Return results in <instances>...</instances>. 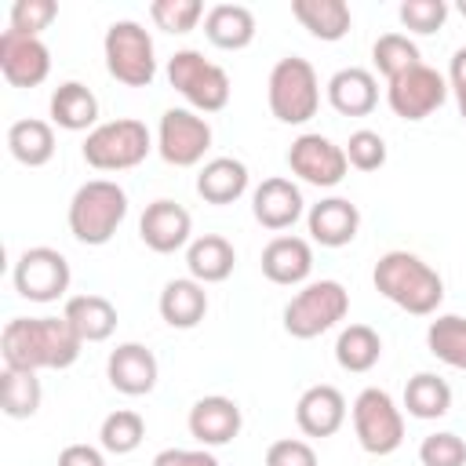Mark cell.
Returning <instances> with one entry per match:
<instances>
[{
  "mask_svg": "<svg viewBox=\"0 0 466 466\" xmlns=\"http://www.w3.org/2000/svg\"><path fill=\"white\" fill-rule=\"evenodd\" d=\"M84 342L66 317H11L0 331L4 368L62 371L76 364Z\"/></svg>",
  "mask_w": 466,
  "mask_h": 466,
  "instance_id": "6da1fadb",
  "label": "cell"
},
{
  "mask_svg": "<svg viewBox=\"0 0 466 466\" xmlns=\"http://www.w3.org/2000/svg\"><path fill=\"white\" fill-rule=\"evenodd\" d=\"M371 284L382 299H390L397 309H404L411 317H433L444 302L441 273L430 262H422L415 251H404V248H393L375 262Z\"/></svg>",
  "mask_w": 466,
  "mask_h": 466,
  "instance_id": "7a4b0ae2",
  "label": "cell"
},
{
  "mask_svg": "<svg viewBox=\"0 0 466 466\" xmlns=\"http://www.w3.org/2000/svg\"><path fill=\"white\" fill-rule=\"evenodd\" d=\"M124 218H127V193L113 178H91V182H84L73 193L69 211H66L69 233L80 244H87V248L109 244Z\"/></svg>",
  "mask_w": 466,
  "mask_h": 466,
  "instance_id": "3957f363",
  "label": "cell"
},
{
  "mask_svg": "<svg viewBox=\"0 0 466 466\" xmlns=\"http://www.w3.org/2000/svg\"><path fill=\"white\" fill-rule=\"evenodd\" d=\"M153 149H157V142H153L149 127L135 116H116V120L98 124L95 131H87V138L80 146L84 164L95 171H131Z\"/></svg>",
  "mask_w": 466,
  "mask_h": 466,
  "instance_id": "277c9868",
  "label": "cell"
},
{
  "mask_svg": "<svg viewBox=\"0 0 466 466\" xmlns=\"http://www.w3.org/2000/svg\"><path fill=\"white\" fill-rule=\"evenodd\" d=\"M266 102H269V113L280 124H295L299 127V124L313 120L317 109H320V80H317V69L302 55L280 58L269 69Z\"/></svg>",
  "mask_w": 466,
  "mask_h": 466,
  "instance_id": "5b68a950",
  "label": "cell"
},
{
  "mask_svg": "<svg viewBox=\"0 0 466 466\" xmlns=\"http://www.w3.org/2000/svg\"><path fill=\"white\" fill-rule=\"evenodd\" d=\"M102 55H106L109 76L116 84H124V87H149L157 80V47H153V36L135 18H120V22H113L106 29Z\"/></svg>",
  "mask_w": 466,
  "mask_h": 466,
  "instance_id": "8992f818",
  "label": "cell"
},
{
  "mask_svg": "<svg viewBox=\"0 0 466 466\" xmlns=\"http://www.w3.org/2000/svg\"><path fill=\"white\" fill-rule=\"evenodd\" d=\"M167 84L189 102L193 113H222L229 106V73L204 58L197 47H182L167 58Z\"/></svg>",
  "mask_w": 466,
  "mask_h": 466,
  "instance_id": "52a82bcc",
  "label": "cell"
},
{
  "mask_svg": "<svg viewBox=\"0 0 466 466\" xmlns=\"http://www.w3.org/2000/svg\"><path fill=\"white\" fill-rule=\"evenodd\" d=\"M350 313V291L339 280H309L284 306V331L291 339H317Z\"/></svg>",
  "mask_w": 466,
  "mask_h": 466,
  "instance_id": "ba28073f",
  "label": "cell"
},
{
  "mask_svg": "<svg viewBox=\"0 0 466 466\" xmlns=\"http://www.w3.org/2000/svg\"><path fill=\"white\" fill-rule=\"evenodd\" d=\"M350 419H353V433H357V444L368 451V455H393L400 444H404V411L397 408V400L379 390V386H368L353 397V408H350Z\"/></svg>",
  "mask_w": 466,
  "mask_h": 466,
  "instance_id": "9c48e42d",
  "label": "cell"
},
{
  "mask_svg": "<svg viewBox=\"0 0 466 466\" xmlns=\"http://www.w3.org/2000/svg\"><path fill=\"white\" fill-rule=\"evenodd\" d=\"M69 258L47 244L25 248L11 269V284L25 302H58L69 291Z\"/></svg>",
  "mask_w": 466,
  "mask_h": 466,
  "instance_id": "30bf717a",
  "label": "cell"
},
{
  "mask_svg": "<svg viewBox=\"0 0 466 466\" xmlns=\"http://www.w3.org/2000/svg\"><path fill=\"white\" fill-rule=\"evenodd\" d=\"M208 149H211V124L200 113H193L186 106L164 109V116L157 124V153L164 164L197 167Z\"/></svg>",
  "mask_w": 466,
  "mask_h": 466,
  "instance_id": "8fae6325",
  "label": "cell"
},
{
  "mask_svg": "<svg viewBox=\"0 0 466 466\" xmlns=\"http://www.w3.org/2000/svg\"><path fill=\"white\" fill-rule=\"evenodd\" d=\"M448 95H451L448 76L426 62L411 66L408 73H400L386 84V102H390L393 116H400V120H426L430 113H437L448 102Z\"/></svg>",
  "mask_w": 466,
  "mask_h": 466,
  "instance_id": "7c38bea8",
  "label": "cell"
},
{
  "mask_svg": "<svg viewBox=\"0 0 466 466\" xmlns=\"http://www.w3.org/2000/svg\"><path fill=\"white\" fill-rule=\"evenodd\" d=\"M288 167L295 178H302L306 186H317V189H335L350 175L346 149L335 146L328 135H317V131H306L291 142Z\"/></svg>",
  "mask_w": 466,
  "mask_h": 466,
  "instance_id": "4fadbf2b",
  "label": "cell"
},
{
  "mask_svg": "<svg viewBox=\"0 0 466 466\" xmlns=\"http://www.w3.org/2000/svg\"><path fill=\"white\" fill-rule=\"evenodd\" d=\"M0 73L11 87H40L51 76V51L40 36H22L15 29L0 33Z\"/></svg>",
  "mask_w": 466,
  "mask_h": 466,
  "instance_id": "5bb4252c",
  "label": "cell"
},
{
  "mask_svg": "<svg viewBox=\"0 0 466 466\" xmlns=\"http://www.w3.org/2000/svg\"><path fill=\"white\" fill-rule=\"evenodd\" d=\"M138 237L149 251L175 255V251L189 248V240H193V215L182 204L160 197V200L146 204V211L138 218Z\"/></svg>",
  "mask_w": 466,
  "mask_h": 466,
  "instance_id": "9a60e30c",
  "label": "cell"
},
{
  "mask_svg": "<svg viewBox=\"0 0 466 466\" xmlns=\"http://www.w3.org/2000/svg\"><path fill=\"white\" fill-rule=\"evenodd\" d=\"M189 437L200 444V448H222L229 441H237L240 426H244V415H240V404L226 393H208L200 397L193 408H189Z\"/></svg>",
  "mask_w": 466,
  "mask_h": 466,
  "instance_id": "2e32d148",
  "label": "cell"
},
{
  "mask_svg": "<svg viewBox=\"0 0 466 466\" xmlns=\"http://www.w3.org/2000/svg\"><path fill=\"white\" fill-rule=\"evenodd\" d=\"M106 379L124 397H146V393H153V386L160 379V364H157V357H153L149 346H142V342H120L106 357Z\"/></svg>",
  "mask_w": 466,
  "mask_h": 466,
  "instance_id": "e0dca14e",
  "label": "cell"
},
{
  "mask_svg": "<svg viewBox=\"0 0 466 466\" xmlns=\"http://www.w3.org/2000/svg\"><path fill=\"white\" fill-rule=\"evenodd\" d=\"M306 211V200H302V189L291 182V178H262L251 193V215L262 229H273V233H284L291 229Z\"/></svg>",
  "mask_w": 466,
  "mask_h": 466,
  "instance_id": "ac0fdd59",
  "label": "cell"
},
{
  "mask_svg": "<svg viewBox=\"0 0 466 466\" xmlns=\"http://www.w3.org/2000/svg\"><path fill=\"white\" fill-rule=\"evenodd\" d=\"M258 266H262V277L269 284H280V288L309 284V273H313V244L302 240V237L280 233V237H273L262 248Z\"/></svg>",
  "mask_w": 466,
  "mask_h": 466,
  "instance_id": "d6986e66",
  "label": "cell"
},
{
  "mask_svg": "<svg viewBox=\"0 0 466 466\" xmlns=\"http://www.w3.org/2000/svg\"><path fill=\"white\" fill-rule=\"evenodd\" d=\"M306 229L320 248H346L360 233V211L346 197H324L306 211Z\"/></svg>",
  "mask_w": 466,
  "mask_h": 466,
  "instance_id": "ffe728a7",
  "label": "cell"
},
{
  "mask_svg": "<svg viewBox=\"0 0 466 466\" xmlns=\"http://www.w3.org/2000/svg\"><path fill=\"white\" fill-rule=\"evenodd\" d=\"M346 397L328 386V382H317L309 390H302V397L295 400V426L306 433V437H331L342 430L346 422Z\"/></svg>",
  "mask_w": 466,
  "mask_h": 466,
  "instance_id": "44dd1931",
  "label": "cell"
},
{
  "mask_svg": "<svg viewBox=\"0 0 466 466\" xmlns=\"http://www.w3.org/2000/svg\"><path fill=\"white\" fill-rule=\"evenodd\" d=\"M324 95L339 116H368L379 106V80L371 69L346 66V69L331 73V80L324 84Z\"/></svg>",
  "mask_w": 466,
  "mask_h": 466,
  "instance_id": "7402d4cb",
  "label": "cell"
},
{
  "mask_svg": "<svg viewBox=\"0 0 466 466\" xmlns=\"http://www.w3.org/2000/svg\"><path fill=\"white\" fill-rule=\"evenodd\" d=\"M248 164L237 160V157H211L204 160V167L197 171V197L215 204V208H226L233 200H240L248 193Z\"/></svg>",
  "mask_w": 466,
  "mask_h": 466,
  "instance_id": "603a6c76",
  "label": "cell"
},
{
  "mask_svg": "<svg viewBox=\"0 0 466 466\" xmlns=\"http://www.w3.org/2000/svg\"><path fill=\"white\" fill-rule=\"evenodd\" d=\"M157 309H160V320L167 328H178V331H189L204 320L208 313V291L200 280L193 277H175L164 284L160 299H157Z\"/></svg>",
  "mask_w": 466,
  "mask_h": 466,
  "instance_id": "cb8c5ba5",
  "label": "cell"
},
{
  "mask_svg": "<svg viewBox=\"0 0 466 466\" xmlns=\"http://www.w3.org/2000/svg\"><path fill=\"white\" fill-rule=\"evenodd\" d=\"M47 113H51V124L62 127V131H95L98 127V98L80 80L58 84L51 91Z\"/></svg>",
  "mask_w": 466,
  "mask_h": 466,
  "instance_id": "d4e9b609",
  "label": "cell"
},
{
  "mask_svg": "<svg viewBox=\"0 0 466 466\" xmlns=\"http://www.w3.org/2000/svg\"><path fill=\"white\" fill-rule=\"evenodd\" d=\"M233 266H237V251H233V244H229L226 237H218V233L193 237L189 248H186V269H189V277L200 280V284H222V280H229Z\"/></svg>",
  "mask_w": 466,
  "mask_h": 466,
  "instance_id": "484cf974",
  "label": "cell"
},
{
  "mask_svg": "<svg viewBox=\"0 0 466 466\" xmlns=\"http://www.w3.org/2000/svg\"><path fill=\"white\" fill-rule=\"evenodd\" d=\"M291 15L313 40H324V44L342 40L353 25L346 0H291Z\"/></svg>",
  "mask_w": 466,
  "mask_h": 466,
  "instance_id": "4316f807",
  "label": "cell"
},
{
  "mask_svg": "<svg viewBox=\"0 0 466 466\" xmlns=\"http://www.w3.org/2000/svg\"><path fill=\"white\" fill-rule=\"evenodd\" d=\"M204 36L218 51H244L255 40V15L244 4H215L204 15Z\"/></svg>",
  "mask_w": 466,
  "mask_h": 466,
  "instance_id": "83f0119b",
  "label": "cell"
},
{
  "mask_svg": "<svg viewBox=\"0 0 466 466\" xmlns=\"http://www.w3.org/2000/svg\"><path fill=\"white\" fill-rule=\"evenodd\" d=\"M62 317L73 324L80 342H106L116 331V306L106 295H73L66 299Z\"/></svg>",
  "mask_w": 466,
  "mask_h": 466,
  "instance_id": "f1b7e54d",
  "label": "cell"
},
{
  "mask_svg": "<svg viewBox=\"0 0 466 466\" xmlns=\"http://www.w3.org/2000/svg\"><path fill=\"white\" fill-rule=\"evenodd\" d=\"M7 149L25 167H44L55 157V124L25 116L7 127Z\"/></svg>",
  "mask_w": 466,
  "mask_h": 466,
  "instance_id": "f546056e",
  "label": "cell"
},
{
  "mask_svg": "<svg viewBox=\"0 0 466 466\" xmlns=\"http://www.w3.org/2000/svg\"><path fill=\"white\" fill-rule=\"evenodd\" d=\"M335 360L350 375H364L382 360V339L371 324H346L335 339Z\"/></svg>",
  "mask_w": 466,
  "mask_h": 466,
  "instance_id": "4dcf8cb0",
  "label": "cell"
},
{
  "mask_svg": "<svg viewBox=\"0 0 466 466\" xmlns=\"http://www.w3.org/2000/svg\"><path fill=\"white\" fill-rule=\"evenodd\" d=\"M404 411L422 422L444 419L451 411V386L437 371H415L404 386Z\"/></svg>",
  "mask_w": 466,
  "mask_h": 466,
  "instance_id": "1f68e13d",
  "label": "cell"
},
{
  "mask_svg": "<svg viewBox=\"0 0 466 466\" xmlns=\"http://www.w3.org/2000/svg\"><path fill=\"white\" fill-rule=\"evenodd\" d=\"M40 371H22V368H4L0 375V411L7 419H33L40 411L44 390H40Z\"/></svg>",
  "mask_w": 466,
  "mask_h": 466,
  "instance_id": "d6a6232c",
  "label": "cell"
},
{
  "mask_svg": "<svg viewBox=\"0 0 466 466\" xmlns=\"http://www.w3.org/2000/svg\"><path fill=\"white\" fill-rule=\"evenodd\" d=\"M426 350L455 368V371H466V317L459 313H437L426 328Z\"/></svg>",
  "mask_w": 466,
  "mask_h": 466,
  "instance_id": "836d02e7",
  "label": "cell"
},
{
  "mask_svg": "<svg viewBox=\"0 0 466 466\" xmlns=\"http://www.w3.org/2000/svg\"><path fill=\"white\" fill-rule=\"evenodd\" d=\"M146 441V419L131 408H116L98 426V448L109 455H131Z\"/></svg>",
  "mask_w": 466,
  "mask_h": 466,
  "instance_id": "e575fe53",
  "label": "cell"
},
{
  "mask_svg": "<svg viewBox=\"0 0 466 466\" xmlns=\"http://www.w3.org/2000/svg\"><path fill=\"white\" fill-rule=\"evenodd\" d=\"M371 62H375V69L386 76V84L393 80V76H400V73H408L411 66H419L422 62V55H419V47H415V40L408 36V33H382L375 44H371Z\"/></svg>",
  "mask_w": 466,
  "mask_h": 466,
  "instance_id": "d590c367",
  "label": "cell"
},
{
  "mask_svg": "<svg viewBox=\"0 0 466 466\" xmlns=\"http://www.w3.org/2000/svg\"><path fill=\"white\" fill-rule=\"evenodd\" d=\"M204 15H208V11H204L200 0H153V4H149L153 25L164 29V33H175V36L193 33Z\"/></svg>",
  "mask_w": 466,
  "mask_h": 466,
  "instance_id": "8d00e7d4",
  "label": "cell"
},
{
  "mask_svg": "<svg viewBox=\"0 0 466 466\" xmlns=\"http://www.w3.org/2000/svg\"><path fill=\"white\" fill-rule=\"evenodd\" d=\"M397 18L408 33H419V36H430L437 29H444L448 22V4L444 0H404L397 7Z\"/></svg>",
  "mask_w": 466,
  "mask_h": 466,
  "instance_id": "74e56055",
  "label": "cell"
},
{
  "mask_svg": "<svg viewBox=\"0 0 466 466\" xmlns=\"http://www.w3.org/2000/svg\"><path fill=\"white\" fill-rule=\"evenodd\" d=\"M58 18V4L55 0H15L11 15H7V29L22 33V36H40L51 22Z\"/></svg>",
  "mask_w": 466,
  "mask_h": 466,
  "instance_id": "f35d334b",
  "label": "cell"
},
{
  "mask_svg": "<svg viewBox=\"0 0 466 466\" xmlns=\"http://www.w3.org/2000/svg\"><path fill=\"white\" fill-rule=\"evenodd\" d=\"M342 149H346L350 167H357V171H379L386 164V138L371 127H357Z\"/></svg>",
  "mask_w": 466,
  "mask_h": 466,
  "instance_id": "ab89813d",
  "label": "cell"
},
{
  "mask_svg": "<svg viewBox=\"0 0 466 466\" xmlns=\"http://www.w3.org/2000/svg\"><path fill=\"white\" fill-rule=\"evenodd\" d=\"M419 462L422 466H466V441L451 430H437V433L422 437Z\"/></svg>",
  "mask_w": 466,
  "mask_h": 466,
  "instance_id": "60d3db41",
  "label": "cell"
},
{
  "mask_svg": "<svg viewBox=\"0 0 466 466\" xmlns=\"http://www.w3.org/2000/svg\"><path fill=\"white\" fill-rule=\"evenodd\" d=\"M266 466H320V459H317L309 441L280 437L266 448Z\"/></svg>",
  "mask_w": 466,
  "mask_h": 466,
  "instance_id": "b9f144b4",
  "label": "cell"
},
{
  "mask_svg": "<svg viewBox=\"0 0 466 466\" xmlns=\"http://www.w3.org/2000/svg\"><path fill=\"white\" fill-rule=\"evenodd\" d=\"M153 466H218L211 448H164L153 455Z\"/></svg>",
  "mask_w": 466,
  "mask_h": 466,
  "instance_id": "7bdbcfd3",
  "label": "cell"
},
{
  "mask_svg": "<svg viewBox=\"0 0 466 466\" xmlns=\"http://www.w3.org/2000/svg\"><path fill=\"white\" fill-rule=\"evenodd\" d=\"M58 466H106V455L95 444H66L58 451Z\"/></svg>",
  "mask_w": 466,
  "mask_h": 466,
  "instance_id": "ee69618b",
  "label": "cell"
},
{
  "mask_svg": "<svg viewBox=\"0 0 466 466\" xmlns=\"http://www.w3.org/2000/svg\"><path fill=\"white\" fill-rule=\"evenodd\" d=\"M448 87H451V91L466 87V47H459V51L451 55V62H448Z\"/></svg>",
  "mask_w": 466,
  "mask_h": 466,
  "instance_id": "f6af8a7d",
  "label": "cell"
},
{
  "mask_svg": "<svg viewBox=\"0 0 466 466\" xmlns=\"http://www.w3.org/2000/svg\"><path fill=\"white\" fill-rule=\"evenodd\" d=\"M455 95V106H459V116L466 120V87H459V91H451Z\"/></svg>",
  "mask_w": 466,
  "mask_h": 466,
  "instance_id": "bcb514c9",
  "label": "cell"
},
{
  "mask_svg": "<svg viewBox=\"0 0 466 466\" xmlns=\"http://www.w3.org/2000/svg\"><path fill=\"white\" fill-rule=\"evenodd\" d=\"M455 7H459V15H462V18H466V0H459V4H455Z\"/></svg>",
  "mask_w": 466,
  "mask_h": 466,
  "instance_id": "7dc6e473",
  "label": "cell"
}]
</instances>
